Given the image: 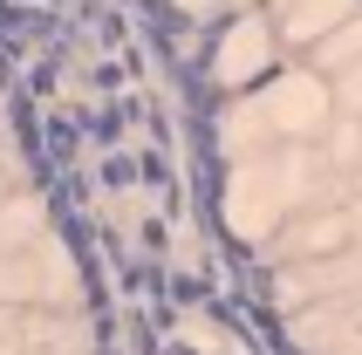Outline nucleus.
<instances>
[{
  "label": "nucleus",
  "mask_w": 362,
  "mask_h": 355,
  "mask_svg": "<svg viewBox=\"0 0 362 355\" xmlns=\"http://www.w3.org/2000/svg\"><path fill=\"white\" fill-rule=\"evenodd\" d=\"M219 233L281 355H362V123H274L219 89Z\"/></svg>",
  "instance_id": "obj_1"
}]
</instances>
